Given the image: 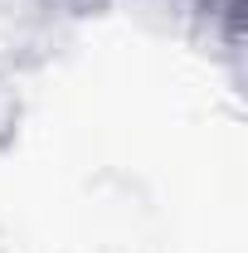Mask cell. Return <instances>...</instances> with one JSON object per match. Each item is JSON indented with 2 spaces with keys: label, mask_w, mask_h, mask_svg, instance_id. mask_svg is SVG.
Returning <instances> with one entry per match:
<instances>
[{
  "label": "cell",
  "mask_w": 248,
  "mask_h": 253,
  "mask_svg": "<svg viewBox=\"0 0 248 253\" xmlns=\"http://www.w3.org/2000/svg\"><path fill=\"white\" fill-rule=\"evenodd\" d=\"M112 5H117V0H107V10H112Z\"/></svg>",
  "instance_id": "obj_3"
},
{
  "label": "cell",
  "mask_w": 248,
  "mask_h": 253,
  "mask_svg": "<svg viewBox=\"0 0 248 253\" xmlns=\"http://www.w3.org/2000/svg\"><path fill=\"white\" fill-rule=\"evenodd\" d=\"M78 20L59 0H0V68L15 78L39 73L73 44Z\"/></svg>",
  "instance_id": "obj_1"
},
{
  "label": "cell",
  "mask_w": 248,
  "mask_h": 253,
  "mask_svg": "<svg viewBox=\"0 0 248 253\" xmlns=\"http://www.w3.org/2000/svg\"><path fill=\"white\" fill-rule=\"evenodd\" d=\"M20 131H25V93H20V78L0 68V156L20 146Z\"/></svg>",
  "instance_id": "obj_2"
}]
</instances>
